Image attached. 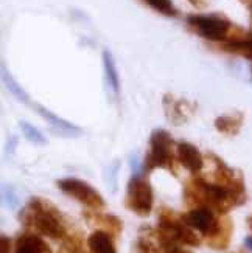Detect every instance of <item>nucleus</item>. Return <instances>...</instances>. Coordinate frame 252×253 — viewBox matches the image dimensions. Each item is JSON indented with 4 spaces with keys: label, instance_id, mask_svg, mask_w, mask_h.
Returning a JSON list of instances; mask_svg holds the SVG:
<instances>
[{
    "label": "nucleus",
    "instance_id": "nucleus-1",
    "mask_svg": "<svg viewBox=\"0 0 252 253\" xmlns=\"http://www.w3.org/2000/svg\"><path fill=\"white\" fill-rule=\"evenodd\" d=\"M213 162L212 179L195 177L185 185V201L189 205H204L220 214H226L231 208L242 205L246 201V191L242 175L235 169L215 156H210Z\"/></svg>",
    "mask_w": 252,
    "mask_h": 253
},
{
    "label": "nucleus",
    "instance_id": "nucleus-2",
    "mask_svg": "<svg viewBox=\"0 0 252 253\" xmlns=\"http://www.w3.org/2000/svg\"><path fill=\"white\" fill-rule=\"evenodd\" d=\"M20 221L33 233L42 236H49L51 239L67 241L72 235H69V227L65 222L62 213L54 207L50 201L41 199V197H31L28 204L20 211Z\"/></svg>",
    "mask_w": 252,
    "mask_h": 253
},
{
    "label": "nucleus",
    "instance_id": "nucleus-3",
    "mask_svg": "<svg viewBox=\"0 0 252 253\" xmlns=\"http://www.w3.org/2000/svg\"><path fill=\"white\" fill-rule=\"evenodd\" d=\"M215 210L204 205L192 207V210L184 216L187 224L207 239L212 247L224 249L231 238V222L227 219H221Z\"/></svg>",
    "mask_w": 252,
    "mask_h": 253
},
{
    "label": "nucleus",
    "instance_id": "nucleus-4",
    "mask_svg": "<svg viewBox=\"0 0 252 253\" xmlns=\"http://www.w3.org/2000/svg\"><path fill=\"white\" fill-rule=\"evenodd\" d=\"M187 25L198 36L212 42H221L223 45L246 35V31L234 25L223 14H192L187 17Z\"/></svg>",
    "mask_w": 252,
    "mask_h": 253
},
{
    "label": "nucleus",
    "instance_id": "nucleus-5",
    "mask_svg": "<svg viewBox=\"0 0 252 253\" xmlns=\"http://www.w3.org/2000/svg\"><path fill=\"white\" fill-rule=\"evenodd\" d=\"M157 230L165 239V243L173 249H178L179 244L196 247L201 243L198 233L187 224L184 216H178L174 211L165 210V208L159 214Z\"/></svg>",
    "mask_w": 252,
    "mask_h": 253
},
{
    "label": "nucleus",
    "instance_id": "nucleus-6",
    "mask_svg": "<svg viewBox=\"0 0 252 253\" xmlns=\"http://www.w3.org/2000/svg\"><path fill=\"white\" fill-rule=\"evenodd\" d=\"M156 168L174 171V152H173V138L167 130L157 129L150 137V148L144 159V171L151 172Z\"/></svg>",
    "mask_w": 252,
    "mask_h": 253
},
{
    "label": "nucleus",
    "instance_id": "nucleus-7",
    "mask_svg": "<svg viewBox=\"0 0 252 253\" xmlns=\"http://www.w3.org/2000/svg\"><path fill=\"white\" fill-rule=\"evenodd\" d=\"M125 205L129 211H133L142 217H145L151 213L152 205H154V193H152V188L147 179L136 174L129 180Z\"/></svg>",
    "mask_w": 252,
    "mask_h": 253
},
{
    "label": "nucleus",
    "instance_id": "nucleus-8",
    "mask_svg": "<svg viewBox=\"0 0 252 253\" xmlns=\"http://www.w3.org/2000/svg\"><path fill=\"white\" fill-rule=\"evenodd\" d=\"M58 188L67 196L73 197L75 201L84 204L86 207L92 208L95 211L101 210V208H104V205H106L101 194L84 180L73 179V177L61 179V180H58Z\"/></svg>",
    "mask_w": 252,
    "mask_h": 253
},
{
    "label": "nucleus",
    "instance_id": "nucleus-9",
    "mask_svg": "<svg viewBox=\"0 0 252 253\" xmlns=\"http://www.w3.org/2000/svg\"><path fill=\"white\" fill-rule=\"evenodd\" d=\"M176 154H178V160L181 165L189 169L192 174L200 172L204 168V157L201 156V152L198 148L193 146L192 143L187 141H181L176 145Z\"/></svg>",
    "mask_w": 252,
    "mask_h": 253
},
{
    "label": "nucleus",
    "instance_id": "nucleus-10",
    "mask_svg": "<svg viewBox=\"0 0 252 253\" xmlns=\"http://www.w3.org/2000/svg\"><path fill=\"white\" fill-rule=\"evenodd\" d=\"M36 111L53 126V129L56 130L54 134H59L62 137H80L83 134V130L78 126H75V125H72L69 122H65V120H62L61 117L51 114L50 111L44 109L42 106H38L36 104Z\"/></svg>",
    "mask_w": 252,
    "mask_h": 253
},
{
    "label": "nucleus",
    "instance_id": "nucleus-11",
    "mask_svg": "<svg viewBox=\"0 0 252 253\" xmlns=\"http://www.w3.org/2000/svg\"><path fill=\"white\" fill-rule=\"evenodd\" d=\"M14 253H53L39 235L36 233H24L16 241Z\"/></svg>",
    "mask_w": 252,
    "mask_h": 253
},
{
    "label": "nucleus",
    "instance_id": "nucleus-12",
    "mask_svg": "<svg viewBox=\"0 0 252 253\" xmlns=\"http://www.w3.org/2000/svg\"><path fill=\"white\" fill-rule=\"evenodd\" d=\"M87 247H89L91 253H117L114 236L104 232V230H98V228L87 238Z\"/></svg>",
    "mask_w": 252,
    "mask_h": 253
},
{
    "label": "nucleus",
    "instance_id": "nucleus-13",
    "mask_svg": "<svg viewBox=\"0 0 252 253\" xmlns=\"http://www.w3.org/2000/svg\"><path fill=\"white\" fill-rule=\"evenodd\" d=\"M86 217L89 219V224H97L98 230H104V232L111 233L114 238L118 233H122V222L114 216L92 213V214H86Z\"/></svg>",
    "mask_w": 252,
    "mask_h": 253
},
{
    "label": "nucleus",
    "instance_id": "nucleus-14",
    "mask_svg": "<svg viewBox=\"0 0 252 253\" xmlns=\"http://www.w3.org/2000/svg\"><path fill=\"white\" fill-rule=\"evenodd\" d=\"M223 48L229 53L240 54V56H243L252 62V31L246 33V35L243 38H240L238 41L224 43Z\"/></svg>",
    "mask_w": 252,
    "mask_h": 253
},
{
    "label": "nucleus",
    "instance_id": "nucleus-15",
    "mask_svg": "<svg viewBox=\"0 0 252 253\" xmlns=\"http://www.w3.org/2000/svg\"><path fill=\"white\" fill-rule=\"evenodd\" d=\"M215 126L218 130L223 132L226 135H235L240 130V126H242V115L237 114V115L220 117V118H216Z\"/></svg>",
    "mask_w": 252,
    "mask_h": 253
},
{
    "label": "nucleus",
    "instance_id": "nucleus-16",
    "mask_svg": "<svg viewBox=\"0 0 252 253\" xmlns=\"http://www.w3.org/2000/svg\"><path fill=\"white\" fill-rule=\"evenodd\" d=\"M103 62H104V73H106V81L111 85L114 93H118L120 90V83H118V73L115 69V62L111 56V53L104 51L103 53Z\"/></svg>",
    "mask_w": 252,
    "mask_h": 253
},
{
    "label": "nucleus",
    "instance_id": "nucleus-17",
    "mask_svg": "<svg viewBox=\"0 0 252 253\" xmlns=\"http://www.w3.org/2000/svg\"><path fill=\"white\" fill-rule=\"evenodd\" d=\"M2 76H3V81H5V85L9 89V92L13 93L19 101H22V103H27L28 101V95L25 93V90H22V87L13 80V76H11L8 72H6V69L3 67L2 69Z\"/></svg>",
    "mask_w": 252,
    "mask_h": 253
},
{
    "label": "nucleus",
    "instance_id": "nucleus-18",
    "mask_svg": "<svg viewBox=\"0 0 252 253\" xmlns=\"http://www.w3.org/2000/svg\"><path fill=\"white\" fill-rule=\"evenodd\" d=\"M20 127H22V134H24V137L28 141H31L33 145H46L47 143L46 137L42 135V132H39L35 126H31L30 123L20 122Z\"/></svg>",
    "mask_w": 252,
    "mask_h": 253
},
{
    "label": "nucleus",
    "instance_id": "nucleus-19",
    "mask_svg": "<svg viewBox=\"0 0 252 253\" xmlns=\"http://www.w3.org/2000/svg\"><path fill=\"white\" fill-rule=\"evenodd\" d=\"M145 2L152 8L159 11L160 14L168 16V17H176L178 16V9L174 8L171 0H145Z\"/></svg>",
    "mask_w": 252,
    "mask_h": 253
},
{
    "label": "nucleus",
    "instance_id": "nucleus-20",
    "mask_svg": "<svg viewBox=\"0 0 252 253\" xmlns=\"http://www.w3.org/2000/svg\"><path fill=\"white\" fill-rule=\"evenodd\" d=\"M2 193H3V202L8 204V207L14 208V207L17 205V197H16V194L13 193V190H11L9 186H8V188H6V186H3Z\"/></svg>",
    "mask_w": 252,
    "mask_h": 253
},
{
    "label": "nucleus",
    "instance_id": "nucleus-21",
    "mask_svg": "<svg viewBox=\"0 0 252 253\" xmlns=\"http://www.w3.org/2000/svg\"><path fill=\"white\" fill-rule=\"evenodd\" d=\"M2 253H9V239L2 236Z\"/></svg>",
    "mask_w": 252,
    "mask_h": 253
},
{
    "label": "nucleus",
    "instance_id": "nucleus-22",
    "mask_svg": "<svg viewBox=\"0 0 252 253\" xmlns=\"http://www.w3.org/2000/svg\"><path fill=\"white\" fill-rule=\"evenodd\" d=\"M189 2H190L192 5H195V6L201 8V6H204V5L207 3V0H189Z\"/></svg>",
    "mask_w": 252,
    "mask_h": 253
},
{
    "label": "nucleus",
    "instance_id": "nucleus-23",
    "mask_svg": "<svg viewBox=\"0 0 252 253\" xmlns=\"http://www.w3.org/2000/svg\"><path fill=\"white\" fill-rule=\"evenodd\" d=\"M245 243H246V246H248L249 249H252V236L246 238V239H245Z\"/></svg>",
    "mask_w": 252,
    "mask_h": 253
},
{
    "label": "nucleus",
    "instance_id": "nucleus-24",
    "mask_svg": "<svg viewBox=\"0 0 252 253\" xmlns=\"http://www.w3.org/2000/svg\"><path fill=\"white\" fill-rule=\"evenodd\" d=\"M248 225H249L251 232H252V216H249V217H248Z\"/></svg>",
    "mask_w": 252,
    "mask_h": 253
},
{
    "label": "nucleus",
    "instance_id": "nucleus-25",
    "mask_svg": "<svg viewBox=\"0 0 252 253\" xmlns=\"http://www.w3.org/2000/svg\"><path fill=\"white\" fill-rule=\"evenodd\" d=\"M249 19H251V28H252V5L249 6Z\"/></svg>",
    "mask_w": 252,
    "mask_h": 253
},
{
    "label": "nucleus",
    "instance_id": "nucleus-26",
    "mask_svg": "<svg viewBox=\"0 0 252 253\" xmlns=\"http://www.w3.org/2000/svg\"><path fill=\"white\" fill-rule=\"evenodd\" d=\"M173 253H185V252H181V250H179V249H176V250H174V252H173Z\"/></svg>",
    "mask_w": 252,
    "mask_h": 253
},
{
    "label": "nucleus",
    "instance_id": "nucleus-27",
    "mask_svg": "<svg viewBox=\"0 0 252 253\" xmlns=\"http://www.w3.org/2000/svg\"><path fill=\"white\" fill-rule=\"evenodd\" d=\"M242 2H246L248 3V2H252V0H242Z\"/></svg>",
    "mask_w": 252,
    "mask_h": 253
}]
</instances>
